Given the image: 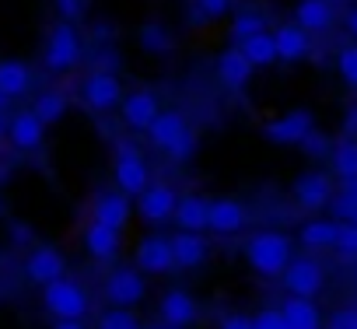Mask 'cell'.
Listing matches in <instances>:
<instances>
[{
	"mask_svg": "<svg viewBox=\"0 0 357 329\" xmlns=\"http://www.w3.org/2000/svg\"><path fill=\"white\" fill-rule=\"evenodd\" d=\"M245 259L256 273L263 277H277L287 270L291 263V238L280 235V231H256L249 242H245Z\"/></svg>",
	"mask_w": 357,
	"mask_h": 329,
	"instance_id": "cell-1",
	"label": "cell"
},
{
	"mask_svg": "<svg viewBox=\"0 0 357 329\" xmlns=\"http://www.w3.org/2000/svg\"><path fill=\"white\" fill-rule=\"evenodd\" d=\"M147 137H151V144H154L158 151H165V154L175 158V161H186V158L197 151V133L186 126V119L178 116V112H161V116L151 123Z\"/></svg>",
	"mask_w": 357,
	"mask_h": 329,
	"instance_id": "cell-2",
	"label": "cell"
},
{
	"mask_svg": "<svg viewBox=\"0 0 357 329\" xmlns=\"http://www.w3.org/2000/svg\"><path fill=\"white\" fill-rule=\"evenodd\" d=\"M77 60H81V36H77V29H74L70 22L53 25L50 36H46V49H43L46 70L63 74V70L77 67Z\"/></svg>",
	"mask_w": 357,
	"mask_h": 329,
	"instance_id": "cell-3",
	"label": "cell"
},
{
	"mask_svg": "<svg viewBox=\"0 0 357 329\" xmlns=\"http://www.w3.org/2000/svg\"><path fill=\"white\" fill-rule=\"evenodd\" d=\"M43 308L53 319H84L88 315V291L67 277L43 287Z\"/></svg>",
	"mask_w": 357,
	"mask_h": 329,
	"instance_id": "cell-4",
	"label": "cell"
},
{
	"mask_svg": "<svg viewBox=\"0 0 357 329\" xmlns=\"http://www.w3.org/2000/svg\"><path fill=\"white\" fill-rule=\"evenodd\" d=\"M116 186L126 197H140L151 186L147 164H144V158H140V151L133 144H119L116 147Z\"/></svg>",
	"mask_w": 357,
	"mask_h": 329,
	"instance_id": "cell-5",
	"label": "cell"
},
{
	"mask_svg": "<svg viewBox=\"0 0 357 329\" xmlns=\"http://www.w3.org/2000/svg\"><path fill=\"white\" fill-rule=\"evenodd\" d=\"M81 95L91 112H112L116 105H123V88L112 70H91L81 84Z\"/></svg>",
	"mask_w": 357,
	"mask_h": 329,
	"instance_id": "cell-6",
	"label": "cell"
},
{
	"mask_svg": "<svg viewBox=\"0 0 357 329\" xmlns=\"http://www.w3.org/2000/svg\"><path fill=\"white\" fill-rule=\"evenodd\" d=\"M25 277H29L32 284H39V287H46V284L67 277V259H63V252L53 249V245H36V249L25 256Z\"/></svg>",
	"mask_w": 357,
	"mask_h": 329,
	"instance_id": "cell-7",
	"label": "cell"
},
{
	"mask_svg": "<svg viewBox=\"0 0 357 329\" xmlns=\"http://www.w3.org/2000/svg\"><path fill=\"white\" fill-rule=\"evenodd\" d=\"M144 277L137 273V270H130V266H119V270H112L109 277H105V298L116 305V308H133V305H140L144 301Z\"/></svg>",
	"mask_w": 357,
	"mask_h": 329,
	"instance_id": "cell-8",
	"label": "cell"
},
{
	"mask_svg": "<svg viewBox=\"0 0 357 329\" xmlns=\"http://www.w3.org/2000/svg\"><path fill=\"white\" fill-rule=\"evenodd\" d=\"M4 137L11 140V147H15V151H36V147H43L46 123H43L32 109H22V112H15V116L8 119Z\"/></svg>",
	"mask_w": 357,
	"mask_h": 329,
	"instance_id": "cell-9",
	"label": "cell"
},
{
	"mask_svg": "<svg viewBox=\"0 0 357 329\" xmlns=\"http://www.w3.org/2000/svg\"><path fill=\"white\" fill-rule=\"evenodd\" d=\"M312 130H315L312 112L294 109V112H287V116H280V119H270V123L263 126V137L273 140V144H301Z\"/></svg>",
	"mask_w": 357,
	"mask_h": 329,
	"instance_id": "cell-10",
	"label": "cell"
},
{
	"mask_svg": "<svg viewBox=\"0 0 357 329\" xmlns=\"http://www.w3.org/2000/svg\"><path fill=\"white\" fill-rule=\"evenodd\" d=\"M175 207H178V197L172 186H147L140 197H137V211L147 224H165L175 217Z\"/></svg>",
	"mask_w": 357,
	"mask_h": 329,
	"instance_id": "cell-11",
	"label": "cell"
},
{
	"mask_svg": "<svg viewBox=\"0 0 357 329\" xmlns=\"http://www.w3.org/2000/svg\"><path fill=\"white\" fill-rule=\"evenodd\" d=\"M137 266L144 273H172L178 263H175V252H172V238L165 235H147L140 245H137Z\"/></svg>",
	"mask_w": 357,
	"mask_h": 329,
	"instance_id": "cell-12",
	"label": "cell"
},
{
	"mask_svg": "<svg viewBox=\"0 0 357 329\" xmlns=\"http://www.w3.org/2000/svg\"><path fill=\"white\" fill-rule=\"evenodd\" d=\"M284 284L294 298H312L319 294L322 287V266L312 259V256H301V259H291L287 270H284Z\"/></svg>",
	"mask_w": 357,
	"mask_h": 329,
	"instance_id": "cell-13",
	"label": "cell"
},
{
	"mask_svg": "<svg viewBox=\"0 0 357 329\" xmlns=\"http://www.w3.org/2000/svg\"><path fill=\"white\" fill-rule=\"evenodd\" d=\"M119 109H123V123H126L130 130H151V123L161 116L158 98H154L151 91H130Z\"/></svg>",
	"mask_w": 357,
	"mask_h": 329,
	"instance_id": "cell-14",
	"label": "cell"
},
{
	"mask_svg": "<svg viewBox=\"0 0 357 329\" xmlns=\"http://www.w3.org/2000/svg\"><path fill=\"white\" fill-rule=\"evenodd\" d=\"M294 200H298L305 211H322V207L333 200V183H329V176H322V172L298 176V179H294Z\"/></svg>",
	"mask_w": 357,
	"mask_h": 329,
	"instance_id": "cell-15",
	"label": "cell"
},
{
	"mask_svg": "<svg viewBox=\"0 0 357 329\" xmlns=\"http://www.w3.org/2000/svg\"><path fill=\"white\" fill-rule=\"evenodd\" d=\"M178 231H204L211 228V200L204 197H178V207H175V217Z\"/></svg>",
	"mask_w": 357,
	"mask_h": 329,
	"instance_id": "cell-16",
	"label": "cell"
},
{
	"mask_svg": "<svg viewBox=\"0 0 357 329\" xmlns=\"http://www.w3.org/2000/svg\"><path fill=\"white\" fill-rule=\"evenodd\" d=\"M91 221H102V224L123 231L126 221H130V200H126V193H102L95 200V207H91Z\"/></svg>",
	"mask_w": 357,
	"mask_h": 329,
	"instance_id": "cell-17",
	"label": "cell"
},
{
	"mask_svg": "<svg viewBox=\"0 0 357 329\" xmlns=\"http://www.w3.org/2000/svg\"><path fill=\"white\" fill-rule=\"evenodd\" d=\"M158 312H161V322H168V326H190L197 319V301L186 291H165Z\"/></svg>",
	"mask_w": 357,
	"mask_h": 329,
	"instance_id": "cell-18",
	"label": "cell"
},
{
	"mask_svg": "<svg viewBox=\"0 0 357 329\" xmlns=\"http://www.w3.org/2000/svg\"><path fill=\"white\" fill-rule=\"evenodd\" d=\"M218 77H221V84H228V88H245L249 77H252L249 56H245L238 46H235V49H225L221 60H218Z\"/></svg>",
	"mask_w": 357,
	"mask_h": 329,
	"instance_id": "cell-19",
	"label": "cell"
},
{
	"mask_svg": "<svg viewBox=\"0 0 357 329\" xmlns=\"http://www.w3.org/2000/svg\"><path fill=\"white\" fill-rule=\"evenodd\" d=\"M273 39H277V56L280 60H305L312 53V39L301 25H280L273 32Z\"/></svg>",
	"mask_w": 357,
	"mask_h": 329,
	"instance_id": "cell-20",
	"label": "cell"
},
{
	"mask_svg": "<svg viewBox=\"0 0 357 329\" xmlns=\"http://www.w3.org/2000/svg\"><path fill=\"white\" fill-rule=\"evenodd\" d=\"M84 249L95 259H112L119 252V231L109 228V224H102V221H91L84 228Z\"/></svg>",
	"mask_w": 357,
	"mask_h": 329,
	"instance_id": "cell-21",
	"label": "cell"
},
{
	"mask_svg": "<svg viewBox=\"0 0 357 329\" xmlns=\"http://www.w3.org/2000/svg\"><path fill=\"white\" fill-rule=\"evenodd\" d=\"M172 252L178 266H200L207 259V238L200 231H178L172 235Z\"/></svg>",
	"mask_w": 357,
	"mask_h": 329,
	"instance_id": "cell-22",
	"label": "cell"
},
{
	"mask_svg": "<svg viewBox=\"0 0 357 329\" xmlns=\"http://www.w3.org/2000/svg\"><path fill=\"white\" fill-rule=\"evenodd\" d=\"M245 224V207L235 200H211V231L235 235Z\"/></svg>",
	"mask_w": 357,
	"mask_h": 329,
	"instance_id": "cell-23",
	"label": "cell"
},
{
	"mask_svg": "<svg viewBox=\"0 0 357 329\" xmlns=\"http://www.w3.org/2000/svg\"><path fill=\"white\" fill-rule=\"evenodd\" d=\"M280 315H284L287 329H322V315L308 298H287Z\"/></svg>",
	"mask_w": 357,
	"mask_h": 329,
	"instance_id": "cell-24",
	"label": "cell"
},
{
	"mask_svg": "<svg viewBox=\"0 0 357 329\" xmlns=\"http://www.w3.org/2000/svg\"><path fill=\"white\" fill-rule=\"evenodd\" d=\"M32 88V70L22 60H0V91L8 98H22Z\"/></svg>",
	"mask_w": 357,
	"mask_h": 329,
	"instance_id": "cell-25",
	"label": "cell"
},
{
	"mask_svg": "<svg viewBox=\"0 0 357 329\" xmlns=\"http://www.w3.org/2000/svg\"><path fill=\"white\" fill-rule=\"evenodd\" d=\"M336 238H340V221H308L301 228V245L308 252H322V249H336Z\"/></svg>",
	"mask_w": 357,
	"mask_h": 329,
	"instance_id": "cell-26",
	"label": "cell"
},
{
	"mask_svg": "<svg viewBox=\"0 0 357 329\" xmlns=\"http://www.w3.org/2000/svg\"><path fill=\"white\" fill-rule=\"evenodd\" d=\"M294 18L305 32H326L333 25V4L329 0H301Z\"/></svg>",
	"mask_w": 357,
	"mask_h": 329,
	"instance_id": "cell-27",
	"label": "cell"
},
{
	"mask_svg": "<svg viewBox=\"0 0 357 329\" xmlns=\"http://www.w3.org/2000/svg\"><path fill=\"white\" fill-rule=\"evenodd\" d=\"M238 49L249 56V63H252V67H270L273 60H280V56H277V39H273L270 32L249 36L245 43H238Z\"/></svg>",
	"mask_w": 357,
	"mask_h": 329,
	"instance_id": "cell-28",
	"label": "cell"
},
{
	"mask_svg": "<svg viewBox=\"0 0 357 329\" xmlns=\"http://www.w3.org/2000/svg\"><path fill=\"white\" fill-rule=\"evenodd\" d=\"M67 105H70V102H67L63 91H39V98L32 102V112L50 126V123H60V119L67 116Z\"/></svg>",
	"mask_w": 357,
	"mask_h": 329,
	"instance_id": "cell-29",
	"label": "cell"
},
{
	"mask_svg": "<svg viewBox=\"0 0 357 329\" xmlns=\"http://www.w3.org/2000/svg\"><path fill=\"white\" fill-rule=\"evenodd\" d=\"M333 172L340 179H357V140L347 137L333 147Z\"/></svg>",
	"mask_w": 357,
	"mask_h": 329,
	"instance_id": "cell-30",
	"label": "cell"
},
{
	"mask_svg": "<svg viewBox=\"0 0 357 329\" xmlns=\"http://www.w3.org/2000/svg\"><path fill=\"white\" fill-rule=\"evenodd\" d=\"M140 46L151 56H165V53H172V32L165 25H158V22H147L140 29Z\"/></svg>",
	"mask_w": 357,
	"mask_h": 329,
	"instance_id": "cell-31",
	"label": "cell"
},
{
	"mask_svg": "<svg viewBox=\"0 0 357 329\" xmlns=\"http://www.w3.org/2000/svg\"><path fill=\"white\" fill-rule=\"evenodd\" d=\"M259 32H266V22H263V15H256V11H242V15L231 22V39H235V43H245L249 36H259Z\"/></svg>",
	"mask_w": 357,
	"mask_h": 329,
	"instance_id": "cell-32",
	"label": "cell"
},
{
	"mask_svg": "<svg viewBox=\"0 0 357 329\" xmlns=\"http://www.w3.org/2000/svg\"><path fill=\"white\" fill-rule=\"evenodd\" d=\"M98 329H140V322L130 308H112L98 319Z\"/></svg>",
	"mask_w": 357,
	"mask_h": 329,
	"instance_id": "cell-33",
	"label": "cell"
},
{
	"mask_svg": "<svg viewBox=\"0 0 357 329\" xmlns=\"http://www.w3.org/2000/svg\"><path fill=\"white\" fill-rule=\"evenodd\" d=\"M336 67H340V77H343L350 88H357V43L340 49V56H336Z\"/></svg>",
	"mask_w": 357,
	"mask_h": 329,
	"instance_id": "cell-34",
	"label": "cell"
},
{
	"mask_svg": "<svg viewBox=\"0 0 357 329\" xmlns=\"http://www.w3.org/2000/svg\"><path fill=\"white\" fill-rule=\"evenodd\" d=\"M333 217H336L340 224H357V197L340 193V197L333 200Z\"/></svg>",
	"mask_w": 357,
	"mask_h": 329,
	"instance_id": "cell-35",
	"label": "cell"
},
{
	"mask_svg": "<svg viewBox=\"0 0 357 329\" xmlns=\"http://www.w3.org/2000/svg\"><path fill=\"white\" fill-rule=\"evenodd\" d=\"M336 252H340V256H347V259H357V224H340Z\"/></svg>",
	"mask_w": 357,
	"mask_h": 329,
	"instance_id": "cell-36",
	"label": "cell"
},
{
	"mask_svg": "<svg viewBox=\"0 0 357 329\" xmlns=\"http://www.w3.org/2000/svg\"><path fill=\"white\" fill-rule=\"evenodd\" d=\"M252 322H256V329H287V322H284V315H280L277 308H266V312H259Z\"/></svg>",
	"mask_w": 357,
	"mask_h": 329,
	"instance_id": "cell-37",
	"label": "cell"
},
{
	"mask_svg": "<svg viewBox=\"0 0 357 329\" xmlns=\"http://www.w3.org/2000/svg\"><path fill=\"white\" fill-rule=\"evenodd\" d=\"M301 147H305V151H308L312 158H319V154H326V151H329V140H326V137H322L319 130H312V133H308V137L301 140Z\"/></svg>",
	"mask_w": 357,
	"mask_h": 329,
	"instance_id": "cell-38",
	"label": "cell"
},
{
	"mask_svg": "<svg viewBox=\"0 0 357 329\" xmlns=\"http://www.w3.org/2000/svg\"><path fill=\"white\" fill-rule=\"evenodd\" d=\"M329 329H357V308H340L329 319Z\"/></svg>",
	"mask_w": 357,
	"mask_h": 329,
	"instance_id": "cell-39",
	"label": "cell"
},
{
	"mask_svg": "<svg viewBox=\"0 0 357 329\" xmlns=\"http://www.w3.org/2000/svg\"><path fill=\"white\" fill-rule=\"evenodd\" d=\"M193 4H200L211 18H221V15H228V8H231V0H193Z\"/></svg>",
	"mask_w": 357,
	"mask_h": 329,
	"instance_id": "cell-40",
	"label": "cell"
},
{
	"mask_svg": "<svg viewBox=\"0 0 357 329\" xmlns=\"http://www.w3.org/2000/svg\"><path fill=\"white\" fill-rule=\"evenodd\" d=\"M221 329H256V322H252L249 315H228V319L221 322Z\"/></svg>",
	"mask_w": 357,
	"mask_h": 329,
	"instance_id": "cell-41",
	"label": "cell"
},
{
	"mask_svg": "<svg viewBox=\"0 0 357 329\" xmlns=\"http://www.w3.org/2000/svg\"><path fill=\"white\" fill-rule=\"evenodd\" d=\"M56 4H60V15L63 18H77L81 15V0H56Z\"/></svg>",
	"mask_w": 357,
	"mask_h": 329,
	"instance_id": "cell-42",
	"label": "cell"
},
{
	"mask_svg": "<svg viewBox=\"0 0 357 329\" xmlns=\"http://www.w3.org/2000/svg\"><path fill=\"white\" fill-rule=\"evenodd\" d=\"M53 329H88V326H84L81 319H56Z\"/></svg>",
	"mask_w": 357,
	"mask_h": 329,
	"instance_id": "cell-43",
	"label": "cell"
},
{
	"mask_svg": "<svg viewBox=\"0 0 357 329\" xmlns=\"http://www.w3.org/2000/svg\"><path fill=\"white\" fill-rule=\"evenodd\" d=\"M15 238H18V245H29V242H32V231L18 224V228H15Z\"/></svg>",
	"mask_w": 357,
	"mask_h": 329,
	"instance_id": "cell-44",
	"label": "cell"
},
{
	"mask_svg": "<svg viewBox=\"0 0 357 329\" xmlns=\"http://www.w3.org/2000/svg\"><path fill=\"white\" fill-rule=\"evenodd\" d=\"M347 133H357V105L347 112Z\"/></svg>",
	"mask_w": 357,
	"mask_h": 329,
	"instance_id": "cell-45",
	"label": "cell"
},
{
	"mask_svg": "<svg viewBox=\"0 0 357 329\" xmlns=\"http://www.w3.org/2000/svg\"><path fill=\"white\" fill-rule=\"evenodd\" d=\"M347 29H350V36L357 39V8H354V11L347 15Z\"/></svg>",
	"mask_w": 357,
	"mask_h": 329,
	"instance_id": "cell-46",
	"label": "cell"
},
{
	"mask_svg": "<svg viewBox=\"0 0 357 329\" xmlns=\"http://www.w3.org/2000/svg\"><path fill=\"white\" fill-rule=\"evenodd\" d=\"M8 105H11V98L0 91V123H4V116H8Z\"/></svg>",
	"mask_w": 357,
	"mask_h": 329,
	"instance_id": "cell-47",
	"label": "cell"
},
{
	"mask_svg": "<svg viewBox=\"0 0 357 329\" xmlns=\"http://www.w3.org/2000/svg\"><path fill=\"white\" fill-rule=\"evenodd\" d=\"M161 329H186V326H168V322H165V326H161Z\"/></svg>",
	"mask_w": 357,
	"mask_h": 329,
	"instance_id": "cell-48",
	"label": "cell"
},
{
	"mask_svg": "<svg viewBox=\"0 0 357 329\" xmlns=\"http://www.w3.org/2000/svg\"><path fill=\"white\" fill-rule=\"evenodd\" d=\"M4 126H8V123H0V137H4Z\"/></svg>",
	"mask_w": 357,
	"mask_h": 329,
	"instance_id": "cell-49",
	"label": "cell"
},
{
	"mask_svg": "<svg viewBox=\"0 0 357 329\" xmlns=\"http://www.w3.org/2000/svg\"><path fill=\"white\" fill-rule=\"evenodd\" d=\"M354 280H357V270H354Z\"/></svg>",
	"mask_w": 357,
	"mask_h": 329,
	"instance_id": "cell-50",
	"label": "cell"
}]
</instances>
